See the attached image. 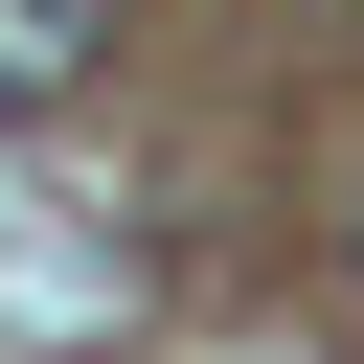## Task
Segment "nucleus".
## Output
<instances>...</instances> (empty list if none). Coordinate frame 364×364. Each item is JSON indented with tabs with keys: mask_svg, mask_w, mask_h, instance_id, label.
<instances>
[{
	"mask_svg": "<svg viewBox=\"0 0 364 364\" xmlns=\"http://www.w3.org/2000/svg\"><path fill=\"white\" fill-rule=\"evenodd\" d=\"M68 68H91V0H0V114H46Z\"/></svg>",
	"mask_w": 364,
	"mask_h": 364,
	"instance_id": "f257e3e1",
	"label": "nucleus"
}]
</instances>
